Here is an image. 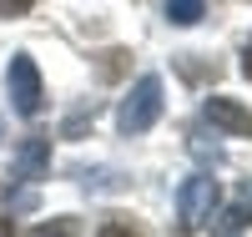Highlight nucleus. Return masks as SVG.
Segmentation results:
<instances>
[{
    "mask_svg": "<svg viewBox=\"0 0 252 237\" xmlns=\"http://www.w3.org/2000/svg\"><path fill=\"white\" fill-rule=\"evenodd\" d=\"M207 10H202V0H166V20L172 26H197Z\"/></svg>",
    "mask_w": 252,
    "mask_h": 237,
    "instance_id": "nucleus-7",
    "label": "nucleus"
},
{
    "mask_svg": "<svg viewBox=\"0 0 252 237\" xmlns=\"http://www.w3.org/2000/svg\"><path fill=\"white\" fill-rule=\"evenodd\" d=\"M242 76L252 81V40H247V51H242Z\"/></svg>",
    "mask_w": 252,
    "mask_h": 237,
    "instance_id": "nucleus-10",
    "label": "nucleus"
},
{
    "mask_svg": "<svg viewBox=\"0 0 252 237\" xmlns=\"http://www.w3.org/2000/svg\"><path fill=\"white\" fill-rule=\"evenodd\" d=\"M192 152H197V157H202V162H222V146H207V141H202V136H197V146H192Z\"/></svg>",
    "mask_w": 252,
    "mask_h": 237,
    "instance_id": "nucleus-9",
    "label": "nucleus"
},
{
    "mask_svg": "<svg viewBox=\"0 0 252 237\" xmlns=\"http://www.w3.org/2000/svg\"><path fill=\"white\" fill-rule=\"evenodd\" d=\"M217 202H222V187L212 182V171H192V177L177 187V212H182V227H187V232L212 227Z\"/></svg>",
    "mask_w": 252,
    "mask_h": 237,
    "instance_id": "nucleus-2",
    "label": "nucleus"
},
{
    "mask_svg": "<svg viewBox=\"0 0 252 237\" xmlns=\"http://www.w3.org/2000/svg\"><path fill=\"white\" fill-rule=\"evenodd\" d=\"M202 116L217 126V132H227V136H252V111L242 101H232V96H212L202 106Z\"/></svg>",
    "mask_w": 252,
    "mask_h": 237,
    "instance_id": "nucleus-4",
    "label": "nucleus"
},
{
    "mask_svg": "<svg viewBox=\"0 0 252 237\" xmlns=\"http://www.w3.org/2000/svg\"><path fill=\"white\" fill-rule=\"evenodd\" d=\"M35 0H0V15H26Z\"/></svg>",
    "mask_w": 252,
    "mask_h": 237,
    "instance_id": "nucleus-8",
    "label": "nucleus"
},
{
    "mask_svg": "<svg viewBox=\"0 0 252 237\" xmlns=\"http://www.w3.org/2000/svg\"><path fill=\"white\" fill-rule=\"evenodd\" d=\"M212 227H217V232H242V227H252V192H247L242 202H232L227 212H217Z\"/></svg>",
    "mask_w": 252,
    "mask_h": 237,
    "instance_id": "nucleus-6",
    "label": "nucleus"
},
{
    "mask_svg": "<svg viewBox=\"0 0 252 237\" xmlns=\"http://www.w3.org/2000/svg\"><path fill=\"white\" fill-rule=\"evenodd\" d=\"M161 96H166V86L157 71H146L136 76V86L126 91V101L116 106V132L121 136H141V132H152L157 116H161Z\"/></svg>",
    "mask_w": 252,
    "mask_h": 237,
    "instance_id": "nucleus-1",
    "label": "nucleus"
},
{
    "mask_svg": "<svg viewBox=\"0 0 252 237\" xmlns=\"http://www.w3.org/2000/svg\"><path fill=\"white\" fill-rule=\"evenodd\" d=\"M5 91H10V106L20 116H35L40 111V71H35V61L20 51V56H10V71H5Z\"/></svg>",
    "mask_w": 252,
    "mask_h": 237,
    "instance_id": "nucleus-3",
    "label": "nucleus"
},
{
    "mask_svg": "<svg viewBox=\"0 0 252 237\" xmlns=\"http://www.w3.org/2000/svg\"><path fill=\"white\" fill-rule=\"evenodd\" d=\"M0 136H5V121H0Z\"/></svg>",
    "mask_w": 252,
    "mask_h": 237,
    "instance_id": "nucleus-11",
    "label": "nucleus"
},
{
    "mask_svg": "<svg viewBox=\"0 0 252 237\" xmlns=\"http://www.w3.org/2000/svg\"><path fill=\"white\" fill-rule=\"evenodd\" d=\"M51 171V141L46 136H26L15 152V182H40Z\"/></svg>",
    "mask_w": 252,
    "mask_h": 237,
    "instance_id": "nucleus-5",
    "label": "nucleus"
}]
</instances>
